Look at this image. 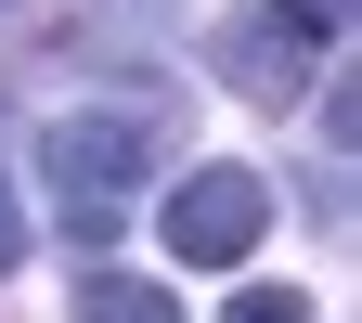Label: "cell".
Segmentation results:
<instances>
[{
    "label": "cell",
    "mask_w": 362,
    "mask_h": 323,
    "mask_svg": "<svg viewBox=\"0 0 362 323\" xmlns=\"http://www.w3.org/2000/svg\"><path fill=\"white\" fill-rule=\"evenodd\" d=\"M220 323H324V310H310L298 285H233V310H220Z\"/></svg>",
    "instance_id": "5"
},
{
    "label": "cell",
    "mask_w": 362,
    "mask_h": 323,
    "mask_svg": "<svg viewBox=\"0 0 362 323\" xmlns=\"http://www.w3.org/2000/svg\"><path fill=\"white\" fill-rule=\"evenodd\" d=\"M78 323H181V298L143 285V271H90V285H78Z\"/></svg>",
    "instance_id": "4"
},
{
    "label": "cell",
    "mask_w": 362,
    "mask_h": 323,
    "mask_svg": "<svg viewBox=\"0 0 362 323\" xmlns=\"http://www.w3.org/2000/svg\"><path fill=\"white\" fill-rule=\"evenodd\" d=\"M0 271H26V207H13V181H0Z\"/></svg>",
    "instance_id": "7"
},
{
    "label": "cell",
    "mask_w": 362,
    "mask_h": 323,
    "mask_svg": "<svg viewBox=\"0 0 362 323\" xmlns=\"http://www.w3.org/2000/svg\"><path fill=\"white\" fill-rule=\"evenodd\" d=\"M168 143H181V90L104 104V117H52V129H39V181H65V220H78V233H117L129 181H156Z\"/></svg>",
    "instance_id": "1"
},
{
    "label": "cell",
    "mask_w": 362,
    "mask_h": 323,
    "mask_svg": "<svg viewBox=\"0 0 362 323\" xmlns=\"http://www.w3.org/2000/svg\"><path fill=\"white\" fill-rule=\"evenodd\" d=\"M259 233H272V181L259 168H194L168 194V259L181 271H233V259H259Z\"/></svg>",
    "instance_id": "3"
},
{
    "label": "cell",
    "mask_w": 362,
    "mask_h": 323,
    "mask_svg": "<svg viewBox=\"0 0 362 323\" xmlns=\"http://www.w3.org/2000/svg\"><path fill=\"white\" fill-rule=\"evenodd\" d=\"M285 13H298L310 39H349V13H362V0H285Z\"/></svg>",
    "instance_id": "6"
},
{
    "label": "cell",
    "mask_w": 362,
    "mask_h": 323,
    "mask_svg": "<svg viewBox=\"0 0 362 323\" xmlns=\"http://www.w3.org/2000/svg\"><path fill=\"white\" fill-rule=\"evenodd\" d=\"M207 78L233 90V104L285 117V104H310V78H324V39H310L285 0H246V13H220V26H207Z\"/></svg>",
    "instance_id": "2"
}]
</instances>
